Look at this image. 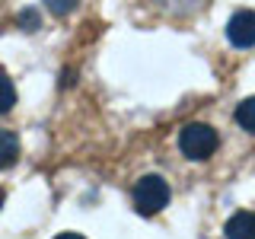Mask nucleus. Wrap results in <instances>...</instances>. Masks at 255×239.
<instances>
[{"label":"nucleus","mask_w":255,"mask_h":239,"mask_svg":"<svg viewBox=\"0 0 255 239\" xmlns=\"http://www.w3.org/2000/svg\"><path fill=\"white\" fill-rule=\"evenodd\" d=\"M169 204V185L159 175H140L137 185H134V207L143 217H153L163 207Z\"/></svg>","instance_id":"obj_1"},{"label":"nucleus","mask_w":255,"mask_h":239,"mask_svg":"<svg viewBox=\"0 0 255 239\" xmlns=\"http://www.w3.org/2000/svg\"><path fill=\"white\" fill-rule=\"evenodd\" d=\"M179 147L188 159H207L217 150V131L211 124H201V121H191L182 127L179 134Z\"/></svg>","instance_id":"obj_2"},{"label":"nucleus","mask_w":255,"mask_h":239,"mask_svg":"<svg viewBox=\"0 0 255 239\" xmlns=\"http://www.w3.org/2000/svg\"><path fill=\"white\" fill-rule=\"evenodd\" d=\"M227 38L236 48H252L255 45V10H239L227 22Z\"/></svg>","instance_id":"obj_3"},{"label":"nucleus","mask_w":255,"mask_h":239,"mask_svg":"<svg viewBox=\"0 0 255 239\" xmlns=\"http://www.w3.org/2000/svg\"><path fill=\"white\" fill-rule=\"evenodd\" d=\"M227 239H255V214L252 211H239L227 220Z\"/></svg>","instance_id":"obj_4"},{"label":"nucleus","mask_w":255,"mask_h":239,"mask_svg":"<svg viewBox=\"0 0 255 239\" xmlns=\"http://www.w3.org/2000/svg\"><path fill=\"white\" fill-rule=\"evenodd\" d=\"M16 159H19V140H16L13 131L0 127V169H10Z\"/></svg>","instance_id":"obj_5"},{"label":"nucleus","mask_w":255,"mask_h":239,"mask_svg":"<svg viewBox=\"0 0 255 239\" xmlns=\"http://www.w3.org/2000/svg\"><path fill=\"white\" fill-rule=\"evenodd\" d=\"M236 124L246 127L249 134H255V96H249V99H243L236 106Z\"/></svg>","instance_id":"obj_6"},{"label":"nucleus","mask_w":255,"mask_h":239,"mask_svg":"<svg viewBox=\"0 0 255 239\" xmlns=\"http://www.w3.org/2000/svg\"><path fill=\"white\" fill-rule=\"evenodd\" d=\"M16 106V90H13V80L6 74H0V115L10 112Z\"/></svg>","instance_id":"obj_7"},{"label":"nucleus","mask_w":255,"mask_h":239,"mask_svg":"<svg viewBox=\"0 0 255 239\" xmlns=\"http://www.w3.org/2000/svg\"><path fill=\"white\" fill-rule=\"evenodd\" d=\"M48 6H51L54 13H70V10H74V3H70V0H51Z\"/></svg>","instance_id":"obj_8"},{"label":"nucleus","mask_w":255,"mask_h":239,"mask_svg":"<svg viewBox=\"0 0 255 239\" xmlns=\"http://www.w3.org/2000/svg\"><path fill=\"white\" fill-rule=\"evenodd\" d=\"M54 239H83L80 233H61V236H54Z\"/></svg>","instance_id":"obj_9"},{"label":"nucleus","mask_w":255,"mask_h":239,"mask_svg":"<svg viewBox=\"0 0 255 239\" xmlns=\"http://www.w3.org/2000/svg\"><path fill=\"white\" fill-rule=\"evenodd\" d=\"M0 207H3V191H0Z\"/></svg>","instance_id":"obj_10"}]
</instances>
